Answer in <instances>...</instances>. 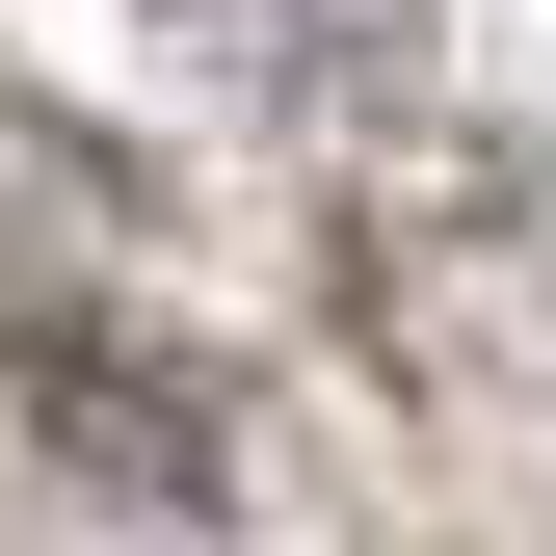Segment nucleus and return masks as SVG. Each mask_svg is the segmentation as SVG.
I'll use <instances>...</instances> for the list:
<instances>
[{
    "mask_svg": "<svg viewBox=\"0 0 556 556\" xmlns=\"http://www.w3.org/2000/svg\"><path fill=\"white\" fill-rule=\"evenodd\" d=\"M186 27H213L239 80H292V106H371V80H397V27H371V0H186Z\"/></svg>",
    "mask_w": 556,
    "mask_h": 556,
    "instance_id": "f257e3e1",
    "label": "nucleus"
},
{
    "mask_svg": "<svg viewBox=\"0 0 556 556\" xmlns=\"http://www.w3.org/2000/svg\"><path fill=\"white\" fill-rule=\"evenodd\" d=\"M27 397H53V425H80L106 477H160V504H213V425H160V397H132V371H80V344H53Z\"/></svg>",
    "mask_w": 556,
    "mask_h": 556,
    "instance_id": "f03ea898",
    "label": "nucleus"
}]
</instances>
